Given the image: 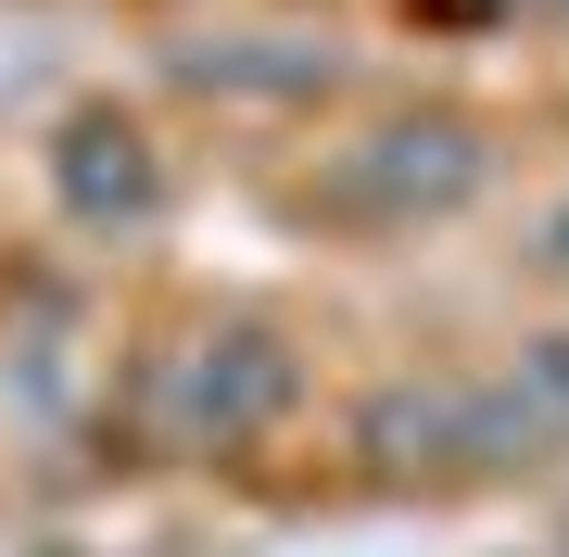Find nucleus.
Here are the masks:
<instances>
[{"label": "nucleus", "mask_w": 569, "mask_h": 557, "mask_svg": "<svg viewBox=\"0 0 569 557\" xmlns=\"http://www.w3.org/2000/svg\"><path fill=\"white\" fill-rule=\"evenodd\" d=\"M279 406H291V342L266 330V317H228V330H203L178 368H164V431H178L190 456L253 444Z\"/></svg>", "instance_id": "f03ea898"}, {"label": "nucleus", "mask_w": 569, "mask_h": 557, "mask_svg": "<svg viewBox=\"0 0 569 557\" xmlns=\"http://www.w3.org/2000/svg\"><path fill=\"white\" fill-rule=\"evenodd\" d=\"M481 178H493V140L468 115H380L342 166L317 178V203L342 228H430V216H456Z\"/></svg>", "instance_id": "f257e3e1"}, {"label": "nucleus", "mask_w": 569, "mask_h": 557, "mask_svg": "<svg viewBox=\"0 0 569 557\" xmlns=\"http://www.w3.org/2000/svg\"><path fill=\"white\" fill-rule=\"evenodd\" d=\"M507 380H519V406H531V418H545V431L569 444V330L519 342V368H507Z\"/></svg>", "instance_id": "423d86ee"}, {"label": "nucleus", "mask_w": 569, "mask_h": 557, "mask_svg": "<svg viewBox=\"0 0 569 557\" xmlns=\"http://www.w3.org/2000/svg\"><path fill=\"white\" fill-rule=\"evenodd\" d=\"M430 26H481V13H507V0H418Z\"/></svg>", "instance_id": "0eeeda50"}, {"label": "nucleus", "mask_w": 569, "mask_h": 557, "mask_svg": "<svg viewBox=\"0 0 569 557\" xmlns=\"http://www.w3.org/2000/svg\"><path fill=\"white\" fill-rule=\"evenodd\" d=\"M51 190H63V216H77V228H152L164 152H152L140 115L89 102V115H63V140H51Z\"/></svg>", "instance_id": "7ed1b4c3"}, {"label": "nucleus", "mask_w": 569, "mask_h": 557, "mask_svg": "<svg viewBox=\"0 0 569 557\" xmlns=\"http://www.w3.org/2000/svg\"><path fill=\"white\" fill-rule=\"evenodd\" d=\"M545 267H557V279H569V203H557V216H545Z\"/></svg>", "instance_id": "6e6552de"}, {"label": "nucleus", "mask_w": 569, "mask_h": 557, "mask_svg": "<svg viewBox=\"0 0 569 557\" xmlns=\"http://www.w3.org/2000/svg\"><path fill=\"white\" fill-rule=\"evenodd\" d=\"M456 431H468V380H380V392L355 406V456L392 469V481L456 469Z\"/></svg>", "instance_id": "20e7f679"}, {"label": "nucleus", "mask_w": 569, "mask_h": 557, "mask_svg": "<svg viewBox=\"0 0 569 557\" xmlns=\"http://www.w3.org/2000/svg\"><path fill=\"white\" fill-rule=\"evenodd\" d=\"M178 77H190V89H228V102H317L342 63L305 51V39H190Z\"/></svg>", "instance_id": "39448f33"}]
</instances>
